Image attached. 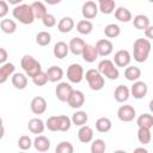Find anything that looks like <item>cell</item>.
Masks as SVG:
<instances>
[{
  "label": "cell",
  "instance_id": "12",
  "mask_svg": "<svg viewBox=\"0 0 153 153\" xmlns=\"http://www.w3.org/2000/svg\"><path fill=\"white\" fill-rule=\"evenodd\" d=\"M131 61V56H130V53L128 50H118L115 53V56H114V62L117 67H127L129 66Z\"/></svg>",
  "mask_w": 153,
  "mask_h": 153
},
{
  "label": "cell",
  "instance_id": "7",
  "mask_svg": "<svg viewBox=\"0 0 153 153\" xmlns=\"http://www.w3.org/2000/svg\"><path fill=\"white\" fill-rule=\"evenodd\" d=\"M136 111L131 105H121L117 110V117L122 122H131L135 118Z\"/></svg>",
  "mask_w": 153,
  "mask_h": 153
},
{
  "label": "cell",
  "instance_id": "38",
  "mask_svg": "<svg viewBox=\"0 0 153 153\" xmlns=\"http://www.w3.org/2000/svg\"><path fill=\"white\" fill-rule=\"evenodd\" d=\"M51 42V35L48 31H39L36 35V43L41 47H45Z\"/></svg>",
  "mask_w": 153,
  "mask_h": 153
},
{
  "label": "cell",
  "instance_id": "41",
  "mask_svg": "<svg viewBox=\"0 0 153 153\" xmlns=\"http://www.w3.org/2000/svg\"><path fill=\"white\" fill-rule=\"evenodd\" d=\"M33 146V141L31 140L30 136L27 135H23L18 139V147L23 151H26V149H30L31 147Z\"/></svg>",
  "mask_w": 153,
  "mask_h": 153
},
{
  "label": "cell",
  "instance_id": "11",
  "mask_svg": "<svg viewBox=\"0 0 153 153\" xmlns=\"http://www.w3.org/2000/svg\"><path fill=\"white\" fill-rule=\"evenodd\" d=\"M96 49L99 54V56H109L112 50H114V44L110 39H106V38H103V39H99L97 43H96Z\"/></svg>",
  "mask_w": 153,
  "mask_h": 153
},
{
  "label": "cell",
  "instance_id": "21",
  "mask_svg": "<svg viewBox=\"0 0 153 153\" xmlns=\"http://www.w3.org/2000/svg\"><path fill=\"white\" fill-rule=\"evenodd\" d=\"M33 147L38 152H47L50 148V140L44 135H38L33 140Z\"/></svg>",
  "mask_w": 153,
  "mask_h": 153
},
{
  "label": "cell",
  "instance_id": "15",
  "mask_svg": "<svg viewBox=\"0 0 153 153\" xmlns=\"http://www.w3.org/2000/svg\"><path fill=\"white\" fill-rule=\"evenodd\" d=\"M16 66L12 62H5L0 67V84H5L6 80L14 74Z\"/></svg>",
  "mask_w": 153,
  "mask_h": 153
},
{
  "label": "cell",
  "instance_id": "46",
  "mask_svg": "<svg viewBox=\"0 0 153 153\" xmlns=\"http://www.w3.org/2000/svg\"><path fill=\"white\" fill-rule=\"evenodd\" d=\"M8 13V5L5 0L0 1V18H5V16Z\"/></svg>",
  "mask_w": 153,
  "mask_h": 153
},
{
  "label": "cell",
  "instance_id": "9",
  "mask_svg": "<svg viewBox=\"0 0 153 153\" xmlns=\"http://www.w3.org/2000/svg\"><path fill=\"white\" fill-rule=\"evenodd\" d=\"M147 91H148V87H147V84L143 82V81H134V84L131 85V88H130V94L135 98V99H142L146 94H147Z\"/></svg>",
  "mask_w": 153,
  "mask_h": 153
},
{
  "label": "cell",
  "instance_id": "48",
  "mask_svg": "<svg viewBox=\"0 0 153 153\" xmlns=\"http://www.w3.org/2000/svg\"><path fill=\"white\" fill-rule=\"evenodd\" d=\"M145 36L148 39H153V25H149L146 30H145Z\"/></svg>",
  "mask_w": 153,
  "mask_h": 153
},
{
  "label": "cell",
  "instance_id": "16",
  "mask_svg": "<svg viewBox=\"0 0 153 153\" xmlns=\"http://www.w3.org/2000/svg\"><path fill=\"white\" fill-rule=\"evenodd\" d=\"M129 96H130V90L126 85H118L115 88L114 97H115V100L117 103H124V102H127L129 99Z\"/></svg>",
  "mask_w": 153,
  "mask_h": 153
},
{
  "label": "cell",
  "instance_id": "23",
  "mask_svg": "<svg viewBox=\"0 0 153 153\" xmlns=\"http://www.w3.org/2000/svg\"><path fill=\"white\" fill-rule=\"evenodd\" d=\"M27 128L32 134H42L45 128V123L41 118H31L27 123Z\"/></svg>",
  "mask_w": 153,
  "mask_h": 153
},
{
  "label": "cell",
  "instance_id": "5",
  "mask_svg": "<svg viewBox=\"0 0 153 153\" xmlns=\"http://www.w3.org/2000/svg\"><path fill=\"white\" fill-rule=\"evenodd\" d=\"M98 71L110 80H116L120 76V71L117 69V67H115V63L109 59H104L98 63Z\"/></svg>",
  "mask_w": 153,
  "mask_h": 153
},
{
  "label": "cell",
  "instance_id": "43",
  "mask_svg": "<svg viewBox=\"0 0 153 153\" xmlns=\"http://www.w3.org/2000/svg\"><path fill=\"white\" fill-rule=\"evenodd\" d=\"M32 79V82L36 85V86H44L48 81H49V79H48V75H47V72H39L37 75H35L33 78H31Z\"/></svg>",
  "mask_w": 153,
  "mask_h": 153
},
{
  "label": "cell",
  "instance_id": "13",
  "mask_svg": "<svg viewBox=\"0 0 153 153\" xmlns=\"http://www.w3.org/2000/svg\"><path fill=\"white\" fill-rule=\"evenodd\" d=\"M81 14L85 19H93L98 14V6L94 1H86L81 7Z\"/></svg>",
  "mask_w": 153,
  "mask_h": 153
},
{
  "label": "cell",
  "instance_id": "47",
  "mask_svg": "<svg viewBox=\"0 0 153 153\" xmlns=\"http://www.w3.org/2000/svg\"><path fill=\"white\" fill-rule=\"evenodd\" d=\"M8 55H7V51L5 48H0V62L1 63H5L6 60H7Z\"/></svg>",
  "mask_w": 153,
  "mask_h": 153
},
{
  "label": "cell",
  "instance_id": "54",
  "mask_svg": "<svg viewBox=\"0 0 153 153\" xmlns=\"http://www.w3.org/2000/svg\"><path fill=\"white\" fill-rule=\"evenodd\" d=\"M152 136H153V131H152Z\"/></svg>",
  "mask_w": 153,
  "mask_h": 153
},
{
  "label": "cell",
  "instance_id": "2",
  "mask_svg": "<svg viewBox=\"0 0 153 153\" xmlns=\"http://www.w3.org/2000/svg\"><path fill=\"white\" fill-rule=\"evenodd\" d=\"M151 42L147 38H137L133 44V56L139 63L145 62L151 53Z\"/></svg>",
  "mask_w": 153,
  "mask_h": 153
},
{
  "label": "cell",
  "instance_id": "25",
  "mask_svg": "<svg viewBox=\"0 0 153 153\" xmlns=\"http://www.w3.org/2000/svg\"><path fill=\"white\" fill-rule=\"evenodd\" d=\"M115 18L121 23H129L133 19L131 12L126 7H118L115 10Z\"/></svg>",
  "mask_w": 153,
  "mask_h": 153
},
{
  "label": "cell",
  "instance_id": "53",
  "mask_svg": "<svg viewBox=\"0 0 153 153\" xmlns=\"http://www.w3.org/2000/svg\"><path fill=\"white\" fill-rule=\"evenodd\" d=\"M148 1H149V2H153V0H148Z\"/></svg>",
  "mask_w": 153,
  "mask_h": 153
},
{
  "label": "cell",
  "instance_id": "18",
  "mask_svg": "<svg viewBox=\"0 0 153 153\" xmlns=\"http://www.w3.org/2000/svg\"><path fill=\"white\" fill-rule=\"evenodd\" d=\"M69 51L74 55H81L82 54V50L86 45V43L84 42V39L79 38V37H73L71 41H69Z\"/></svg>",
  "mask_w": 153,
  "mask_h": 153
},
{
  "label": "cell",
  "instance_id": "50",
  "mask_svg": "<svg viewBox=\"0 0 153 153\" xmlns=\"http://www.w3.org/2000/svg\"><path fill=\"white\" fill-rule=\"evenodd\" d=\"M134 152H135V153H136V152H143V153H147V149L143 148V147H139V148H135Z\"/></svg>",
  "mask_w": 153,
  "mask_h": 153
},
{
  "label": "cell",
  "instance_id": "37",
  "mask_svg": "<svg viewBox=\"0 0 153 153\" xmlns=\"http://www.w3.org/2000/svg\"><path fill=\"white\" fill-rule=\"evenodd\" d=\"M136 124H137V127L152 128L153 127V116L151 114H142V115H140L137 117Z\"/></svg>",
  "mask_w": 153,
  "mask_h": 153
},
{
  "label": "cell",
  "instance_id": "33",
  "mask_svg": "<svg viewBox=\"0 0 153 153\" xmlns=\"http://www.w3.org/2000/svg\"><path fill=\"white\" fill-rule=\"evenodd\" d=\"M31 6H32V10H33L36 19H42L48 13L47 12V7L42 1H33L31 4Z\"/></svg>",
  "mask_w": 153,
  "mask_h": 153
},
{
  "label": "cell",
  "instance_id": "17",
  "mask_svg": "<svg viewBox=\"0 0 153 153\" xmlns=\"http://www.w3.org/2000/svg\"><path fill=\"white\" fill-rule=\"evenodd\" d=\"M81 56H82L84 61L92 63V62H94V61L97 60V57L99 56V54H98V51H97V49H96V45L86 44L85 48H84V50H82Z\"/></svg>",
  "mask_w": 153,
  "mask_h": 153
},
{
  "label": "cell",
  "instance_id": "31",
  "mask_svg": "<svg viewBox=\"0 0 153 153\" xmlns=\"http://www.w3.org/2000/svg\"><path fill=\"white\" fill-rule=\"evenodd\" d=\"M112 127V123L110 118L108 117H100L96 121V129L99 133H108Z\"/></svg>",
  "mask_w": 153,
  "mask_h": 153
},
{
  "label": "cell",
  "instance_id": "39",
  "mask_svg": "<svg viewBox=\"0 0 153 153\" xmlns=\"http://www.w3.org/2000/svg\"><path fill=\"white\" fill-rule=\"evenodd\" d=\"M72 118H69L66 115H60L59 116V131H67L69 130L72 126Z\"/></svg>",
  "mask_w": 153,
  "mask_h": 153
},
{
  "label": "cell",
  "instance_id": "1",
  "mask_svg": "<svg viewBox=\"0 0 153 153\" xmlns=\"http://www.w3.org/2000/svg\"><path fill=\"white\" fill-rule=\"evenodd\" d=\"M12 16L14 19H17L19 23L24 24V25H29L32 24L33 20L36 19L32 6L27 5V4H19L16 5L13 11H12Z\"/></svg>",
  "mask_w": 153,
  "mask_h": 153
},
{
  "label": "cell",
  "instance_id": "44",
  "mask_svg": "<svg viewBox=\"0 0 153 153\" xmlns=\"http://www.w3.org/2000/svg\"><path fill=\"white\" fill-rule=\"evenodd\" d=\"M45 127L50 131H59V116H50L45 121Z\"/></svg>",
  "mask_w": 153,
  "mask_h": 153
},
{
  "label": "cell",
  "instance_id": "35",
  "mask_svg": "<svg viewBox=\"0 0 153 153\" xmlns=\"http://www.w3.org/2000/svg\"><path fill=\"white\" fill-rule=\"evenodd\" d=\"M0 27L5 33H13L17 30V24L13 19H2L0 22Z\"/></svg>",
  "mask_w": 153,
  "mask_h": 153
},
{
  "label": "cell",
  "instance_id": "10",
  "mask_svg": "<svg viewBox=\"0 0 153 153\" xmlns=\"http://www.w3.org/2000/svg\"><path fill=\"white\" fill-rule=\"evenodd\" d=\"M67 103L73 109H80L85 103V96H84V93L81 91L73 90L71 96H69V98H68V100H67Z\"/></svg>",
  "mask_w": 153,
  "mask_h": 153
},
{
  "label": "cell",
  "instance_id": "51",
  "mask_svg": "<svg viewBox=\"0 0 153 153\" xmlns=\"http://www.w3.org/2000/svg\"><path fill=\"white\" fill-rule=\"evenodd\" d=\"M10 4H12V5H19L23 0H7Z\"/></svg>",
  "mask_w": 153,
  "mask_h": 153
},
{
  "label": "cell",
  "instance_id": "42",
  "mask_svg": "<svg viewBox=\"0 0 153 153\" xmlns=\"http://www.w3.org/2000/svg\"><path fill=\"white\" fill-rule=\"evenodd\" d=\"M73 145L69 141H61L55 148L56 153H73Z\"/></svg>",
  "mask_w": 153,
  "mask_h": 153
},
{
  "label": "cell",
  "instance_id": "14",
  "mask_svg": "<svg viewBox=\"0 0 153 153\" xmlns=\"http://www.w3.org/2000/svg\"><path fill=\"white\" fill-rule=\"evenodd\" d=\"M30 108L35 115H42L47 110V100L43 97L37 96V97L32 98V100L30 103Z\"/></svg>",
  "mask_w": 153,
  "mask_h": 153
},
{
  "label": "cell",
  "instance_id": "4",
  "mask_svg": "<svg viewBox=\"0 0 153 153\" xmlns=\"http://www.w3.org/2000/svg\"><path fill=\"white\" fill-rule=\"evenodd\" d=\"M86 81L90 86L91 90L93 91H99L104 87L105 80H104V75L98 71V69H88L85 74Z\"/></svg>",
  "mask_w": 153,
  "mask_h": 153
},
{
  "label": "cell",
  "instance_id": "45",
  "mask_svg": "<svg viewBox=\"0 0 153 153\" xmlns=\"http://www.w3.org/2000/svg\"><path fill=\"white\" fill-rule=\"evenodd\" d=\"M42 23L45 27H54L56 25V18L54 14L51 13H47L43 18H42Z\"/></svg>",
  "mask_w": 153,
  "mask_h": 153
},
{
  "label": "cell",
  "instance_id": "27",
  "mask_svg": "<svg viewBox=\"0 0 153 153\" xmlns=\"http://www.w3.org/2000/svg\"><path fill=\"white\" fill-rule=\"evenodd\" d=\"M73 27H74V20L71 17H63L57 23V29L62 33H67V32L72 31Z\"/></svg>",
  "mask_w": 153,
  "mask_h": 153
},
{
  "label": "cell",
  "instance_id": "32",
  "mask_svg": "<svg viewBox=\"0 0 153 153\" xmlns=\"http://www.w3.org/2000/svg\"><path fill=\"white\" fill-rule=\"evenodd\" d=\"M87 121H88V116H87V114H86L85 111H82V110H79V111L74 112L73 116H72V122H73V124L78 126V127L85 126V124L87 123Z\"/></svg>",
  "mask_w": 153,
  "mask_h": 153
},
{
  "label": "cell",
  "instance_id": "8",
  "mask_svg": "<svg viewBox=\"0 0 153 153\" xmlns=\"http://www.w3.org/2000/svg\"><path fill=\"white\" fill-rule=\"evenodd\" d=\"M72 91H73V87L71 86V84L60 82V84H57V86L55 88V94L60 102H67Z\"/></svg>",
  "mask_w": 153,
  "mask_h": 153
},
{
  "label": "cell",
  "instance_id": "36",
  "mask_svg": "<svg viewBox=\"0 0 153 153\" xmlns=\"http://www.w3.org/2000/svg\"><path fill=\"white\" fill-rule=\"evenodd\" d=\"M121 33V27L117 24H108L104 27V35L108 38H116Z\"/></svg>",
  "mask_w": 153,
  "mask_h": 153
},
{
  "label": "cell",
  "instance_id": "40",
  "mask_svg": "<svg viewBox=\"0 0 153 153\" xmlns=\"http://www.w3.org/2000/svg\"><path fill=\"white\" fill-rule=\"evenodd\" d=\"M105 148V141L102 139H96L91 143V153H103Z\"/></svg>",
  "mask_w": 153,
  "mask_h": 153
},
{
  "label": "cell",
  "instance_id": "49",
  "mask_svg": "<svg viewBox=\"0 0 153 153\" xmlns=\"http://www.w3.org/2000/svg\"><path fill=\"white\" fill-rule=\"evenodd\" d=\"M44 2H47L48 5H57V4H60L62 0H43Z\"/></svg>",
  "mask_w": 153,
  "mask_h": 153
},
{
  "label": "cell",
  "instance_id": "22",
  "mask_svg": "<svg viewBox=\"0 0 153 153\" xmlns=\"http://www.w3.org/2000/svg\"><path fill=\"white\" fill-rule=\"evenodd\" d=\"M47 75L50 82H57L63 78V71L59 66H51L47 69Z\"/></svg>",
  "mask_w": 153,
  "mask_h": 153
},
{
  "label": "cell",
  "instance_id": "29",
  "mask_svg": "<svg viewBox=\"0 0 153 153\" xmlns=\"http://www.w3.org/2000/svg\"><path fill=\"white\" fill-rule=\"evenodd\" d=\"M76 30L81 35H90L93 30V24L91 20L88 19H82L80 22H78L76 24Z\"/></svg>",
  "mask_w": 153,
  "mask_h": 153
},
{
  "label": "cell",
  "instance_id": "20",
  "mask_svg": "<svg viewBox=\"0 0 153 153\" xmlns=\"http://www.w3.org/2000/svg\"><path fill=\"white\" fill-rule=\"evenodd\" d=\"M78 139L82 143H88L93 139V129L88 126H81L78 131Z\"/></svg>",
  "mask_w": 153,
  "mask_h": 153
},
{
  "label": "cell",
  "instance_id": "34",
  "mask_svg": "<svg viewBox=\"0 0 153 153\" xmlns=\"http://www.w3.org/2000/svg\"><path fill=\"white\" fill-rule=\"evenodd\" d=\"M99 10L104 14H111L115 11V0H98Z\"/></svg>",
  "mask_w": 153,
  "mask_h": 153
},
{
  "label": "cell",
  "instance_id": "28",
  "mask_svg": "<svg viewBox=\"0 0 153 153\" xmlns=\"http://www.w3.org/2000/svg\"><path fill=\"white\" fill-rule=\"evenodd\" d=\"M133 24L137 30H146L149 26V19L145 14H137L133 19Z\"/></svg>",
  "mask_w": 153,
  "mask_h": 153
},
{
  "label": "cell",
  "instance_id": "3",
  "mask_svg": "<svg viewBox=\"0 0 153 153\" xmlns=\"http://www.w3.org/2000/svg\"><path fill=\"white\" fill-rule=\"evenodd\" d=\"M20 66L24 69V72L26 73V75L30 78H33L39 72H42L41 63L31 55H24L20 60Z\"/></svg>",
  "mask_w": 153,
  "mask_h": 153
},
{
  "label": "cell",
  "instance_id": "19",
  "mask_svg": "<svg viewBox=\"0 0 153 153\" xmlns=\"http://www.w3.org/2000/svg\"><path fill=\"white\" fill-rule=\"evenodd\" d=\"M68 51H69V45H68L66 42H63V41L56 42L55 45H54V48H53L54 56H55L56 59H60V60H61V59H65V57L67 56Z\"/></svg>",
  "mask_w": 153,
  "mask_h": 153
},
{
  "label": "cell",
  "instance_id": "30",
  "mask_svg": "<svg viewBox=\"0 0 153 153\" xmlns=\"http://www.w3.org/2000/svg\"><path fill=\"white\" fill-rule=\"evenodd\" d=\"M124 76L129 81H136L141 76V69L135 66H129L124 71Z\"/></svg>",
  "mask_w": 153,
  "mask_h": 153
},
{
  "label": "cell",
  "instance_id": "24",
  "mask_svg": "<svg viewBox=\"0 0 153 153\" xmlns=\"http://www.w3.org/2000/svg\"><path fill=\"white\" fill-rule=\"evenodd\" d=\"M12 85L18 90H24L27 86V78L23 73H14L11 78Z\"/></svg>",
  "mask_w": 153,
  "mask_h": 153
},
{
  "label": "cell",
  "instance_id": "6",
  "mask_svg": "<svg viewBox=\"0 0 153 153\" xmlns=\"http://www.w3.org/2000/svg\"><path fill=\"white\" fill-rule=\"evenodd\" d=\"M85 78L84 68L79 63H72L67 68V79L73 84H79Z\"/></svg>",
  "mask_w": 153,
  "mask_h": 153
},
{
  "label": "cell",
  "instance_id": "52",
  "mask_svg": "<svg viewBox=\"0 0 153 153\" xmlns=\"http://www.w3.org/2000/svg\"><path fill=\"white\" fill-rule=\"evenodd\" d=\"M149 110H151V112H153V99L149 102Z\"/></svg>",
  "mask_w": 153,
  "mask_h": 153
},
{
  "label": "cell",
  "instance_id": "26",
  "mask_svg": "<svg viewBox=\"0 0 153 153\" xmlns=\"http://www.w3.org/2000/svg\"><path fill=\"white\" fill-rule=\"evenodd\" d=\"M137 140L142 145H147L151 142L152 140V131H151V128H147V127H139V130H137Z\"/></svg>",
  "mask_w": 153,
  "mask_h": 153
}]
</instances>
